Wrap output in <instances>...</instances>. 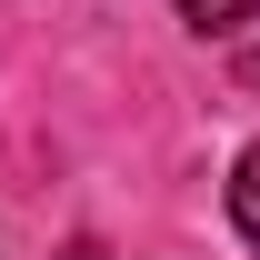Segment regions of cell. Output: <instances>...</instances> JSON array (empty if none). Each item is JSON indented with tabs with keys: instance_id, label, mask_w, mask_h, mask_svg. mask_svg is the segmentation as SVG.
I'll list each match as a JSON object with an SVG mask.
<instances>
[{
	"instance_id": "obj_2",
	"label": "cell",
	"mask_w": 260,
	"mask_h": 260,
	"mask_svg": "<svg viewBox=\"0 0 260 260\" xmlns=\"http://www.w3.org/2000/svg\"><path fill=\"white\" fill-rule=\"evenodd\" d=\"M190 30H240V20H260V0H170Z\"/></svg>"
},
{
	"instance_id": "obj_1",
	"label": "cell",
	"mask_w": 260,
	"mask_h": 260,
	"mask_svg": "<svg viewBox=\"0 0 260 260\" xmlns=\"http://www.w3.org/2000/svg\"><path fill=\"white\" fill-rule=\"evenodd\" d=\"M230 220H240V240L260 250V140L240 150V170H230Z\"/></svg>"
},
{
	"instance_id": "obj_3",
	"label": "cell",
	"mask_w": 260,
	"mask_h": 260,
	"mask_svg": "<svg viewBox=\"0 0 260 260\" xmlns=\"http://www.w3.org/2000/svg\"><path fill=\"white\" fill-rule=\"evenodd\" d=\"M240 90H260V50H240Z\"/></svg>"
},
{
	"instance_id": "obj_4",
	"label": "cell",
	"mask_w": 260,
	"mask_h": 260,
	"mask_svg": "<svg viewBox=\"0 0 260 260\" xmlns=\"http://www.w3.org/2000/svg\"><path fill=\"white\" fill-rule=\"evenodd\" d=\"M70 260H100V250H90V240H70Z\"/></svg>"
}]
</instances>
